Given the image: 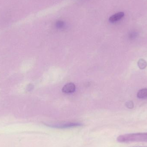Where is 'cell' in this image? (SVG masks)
<instances>
[{
  "label": "cell",
  "mask_w": 147,
  "mask_h": 147,
  "mask_svg": "<svg viewBox=\"0 0 147 147\" xmlns=\"http://www.w3.org/2000/svg\"></svg>",
  "instance_id": "9c48e42d"
},
{
  "label": "cell",
  "mask_w": 147,
  "mask_h": 147,
  "mask_svg": "<svg viewBox=\"0 0 147 147\" xmlns=\"http://www.w3.org/2000/svg\"><path fill=\"white\" fill-rule=\"evenodd\" d=\"M124 16V13L121 12L116 13L110 17L109 21L111 23H115L122 19Z\"/></svg>",
  "instance_id": "277c9868"
},
{
  "label": "cell",
  "mask_w": 147,
  "mask_h": 147,
  "mask_svg": "<svg viewBox=\"0 0 147 147\" xmlns=\"http://www.w3.org/2000/svg\"><path fill=\"white\" fill-rule=\"evenodd\" d=\"M138 65L141 69H144L147 66V63L144 59H140L138 61Z\"/></svg>",
  "instance_id": "8992f818"
},
{
  "label": "cell",
  "mask_w": 147,
  "mask_h": 147,
  "mask_svg": "<svg viewBox=\"0 0 147 147\" xmlns=\"http://www.w3.org/2000/svg\"><path fill=\"white\" fill-rule=\"evenodd\" d=\"M117 141L121 143L131 142H147V133L127 134L120 136Z\"/></svg>",
  "instance_id": "6da1fadb"
},
{
  "label": "cell",
  "mask_w": 147,
  "mask_h": 147,
  "mask_svg": "<svg viewBox=\"0 0 147 147\" xmlns=\"http://www.w3.org/2000/svg\"><path fill=\"white\" fill-rule=\"evenodd\" d=\"M46 125L50 127L57 129H69L83 126L82 123L79 122H64L60 123H46Z\"/></svg>",
  "instance_id": "7a4b0ae2"
},
{
  "label": "cell",
  "mask_w": 147,
  "mask_h": 147,
  "mask_svg": "<svg viewBox=\"0 0 147 147\" xmlns=\"http://www.w3.org/2000/svg\"><path fill=\"white\" fill-rule=\"evenodd\" d=\"M76 89V86L74 84L72 83H68L63 87L62 91L65 93H71L74 92Z\"/></svg>",
  "instance_id": "3957f363"
},
{
  "label": "cell",
  "mask_w": 147,
  "mask_h": 147,
  "mask_svg": "<svg viewBox=\"0 0 147 147\" xmlns=\"http://www.w3.org/2000/svg\"><path fill=\"white\" fill-rule=\"evenodd\" d=\"M64 22L62 21H58L56 23V26L58 28H62L64 26Z\"/></svg>",
  "instance_id": "ba28073f"
},
{
  "label": "cell",
  "mask_w": 147,
  "mask_h": 147,
  "mask_svg": "<svg viewBox=\"0 0 147 147\" xmlns=\"http://www.w3.org/2000/svg\"><path fill=\"white\" fill-rule=\"evenodd\" d=\"M126 107H127L128 109H132L134 108V104L132 101H128L126 103Z\"/></svg>",
  "instance_id": "52a82bcc"
},
{
  "label": "cell",
  "mask_w": 147,
  "mask_h": 147,
  "mask_svg": "<svg viewBox=\"0 0 147 147\" xmlns=\"http://www.w3.org/2000/svg\"><path fill=\"white\" fill-rule=\"evenodd\" d=\"M137 97L141 99H144L147 97V89H141L138 92L137 94Z\"/></svg>",
  "instance_id": "5b68a950"
}]
</instances>
